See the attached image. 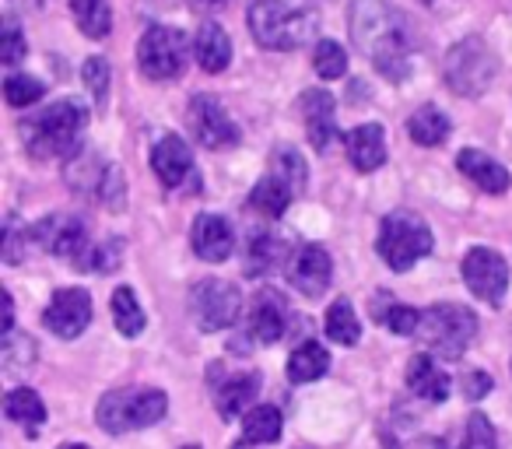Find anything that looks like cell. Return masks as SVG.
<instances>
[{
  "mask_svg": "<svg viewBox=\"0 0 512 449\" xmlns=\"http://www.w3.org/2000/svg\"><path fill=\"white\" fill-rule=\"evenodd\" d=\"M348 29L358 53H365L386 81H404L411 74L414 36L404 11L386 0H351Z\"/></svg>",
  "mask_w": 512,
  "mask_h": 449,
  "instance_id": "6da1fadb",
  "label": "cell"
},
{
  "mask_svg": "<svg viewBox=\"0 0 512 449\" xmlns=\"http://www.w3.org/2000/svg\"><path fill=\"white\" fill-rule=\"evenodd\" d=\"M246 22L264 50H299L320 32V8L316 0H253Z\"/></svg>",
  "mask_w": 512,
  "mask_h": 449,
  "instance_id": "7a4b0ae2",
  "label": "cell"
},
{
  "mask_svg": "<svg viewBox=\"0 0 512 449\" xmlns=\"http://www.w3.org/2000/svg\"><path fill=\"white\" fill-rule=\"evenodd\" d=\"M88 127V109L81 99H60L43 113L22 120V141L36 158H67L81 148V130Z\"/></svg>",
  "mask_w": 512,
  "mask_h": 449,
  "instance_id": "3957f363",
  "label": "cell"
},
{
  "mask_svg": "<svg viewBox=\"0 0 512 449\" xmlns=\"http://www.w3.org/2000/svg\"><path fill=\"white\" fill-rule=\"evenodd\" d=\"M169 411V397L162 390H134V386H123V390H109L106 397L95 407V421H99L102 432L109 435H127L137 428H148L155 421L165 418Z\"/></svg>",
  "mask_w": 512,
  "mask_h": 449,
  "instance_id": "277c9868",
  "label": "cell"
},
{
  "mask_svg": "<svg viewBox=\"0 0 512 449\" xmlns=\"http://www.w3.org/2000/svg\"><path fill=\"white\" fill-rule=\"evenodd\" d=\"M418 337L428 348V355L456 362V358L467 355V348L474 344L477 316L470 313L467 306H460V302H439V306L421 313Z\"/></svg>",
  "mask_w": 512,
  "mask_h": 449,
  "instance_id": "5b68a950",
  "label": "cell"
},
{
  "mask_svg": "<svg viewBox=\"0 0 512 449\" xmlns=\"http://www.w3.org/2000/svg\"><path fill=\"white\" fill-rule=\"evenodd\" d=\"M432 246H435V239H432V229H428V221L411 211L386 214L383 225H379L376 250L390 271H411L418 260H425L428 253H432Z\"/></svg>",
  "mask_w": 512,
  "mask_h": 449,
  "instance_id": "8992f818",
  "label": "cell"
},
{
  "mask_svg": "<svg viewBox=\"0 0 512 449\" xmlns=\"http://www.w3.org/2000/svg\"><path fill=\"white\" fill-rule=\"evenodd\" d=\"M495 71H498V60L484 39H463L446 57V85L456 95H463V99H474V95L488 92V85L495 81Z\"/></svg>",
  "mask_w": 512,
  "mask_h": 449,
  "instance_id": "52a82bcc",
  "label": "cell"
},
{
  "mask_svg": "<svg viewBox=\"0 0 512 449\" xmlns=\"http://www.w3.org/2000/svg\"><path fill=\"white\" fill-rule=\"evenodd\" d=\"M190 57V43L172 25H151L137 43V67L148 81H176Z\"/></svg>",
  "mask_w": 512,
  "mask_h": 449,
  "instance_id": "ba28073f",
  "label": "cell"
},
{
  "mask_svg": "<svg viewBox=\"0 0 512 449\" xmlns=\"http://www.w3.org/2000/svg\"><path fill=\"white\" fill-rule=\"evenodd\" d=\"M242 295L235 285L221 278H204L190 288V313L204 334H218V330L232 327L239 320Z\"/></svg>",
  "mask_w": 512,
  "mask_h": 449,
  "instance_id": "9c48e42d",
  "label": "cell"
},
{
  "mask_svg": "<svg viewBox=\"0 0 512 449\" xmlns=\"http://www.w3.org/2000/svg\"><path fill=\"white\" fill-rule=\"evenodd\" d=\"M29 236L39 250L53 253V257H67V260H74V264H78L88 246H92L88 243V225L78 214H46L43 221L32 225Z\"/></svg>",
  "mask_w": 512,
  "mask_h": 449,
  "instance_id": "30bf717a",
  "label": "cell"
},
{
  "mask_svg": "<svg viewBox=\"0 0 512 449\" xmlns=\"http://www.w3.org/2000/svg\"><path fill=\"white\" fill-rule=\"evenodd\" d=\"M463 281L477 299H484L488 306H502L505 292H509V264L491 246H474L463 257Z\"/></svg>",
  "mask_w": 512,
  "mask_h": 449,
  "instance_id": "8fae6325",
  "label": "cell"
},
{
  "mask_svg": "<svg viewBox=\"0 0 512 449\" xmlns=\"http://www.w3.org/2000/svg\"><path fill=\"white\" fill-rule=\"evenodd\" d=\"M186 123H190L193 137L211 151L239 144V127L214 95H193L190 109H186Z\"/></svg>",
  "mask_w": 512,
  "mask_h": 449,
  "instance_id": "7c38bea8",
  "label": "cell"
},
{
  "mask_svg": "<svg viewBox=\"0 0 512 449\" xmlns=\"http://www.w3.org/2000/svg\"><path fill=\"white\" fill-rule=\"evenodd\" d=\"M43 323H46V330H53L57 337L74 341V337L85 334L88 323H92V295H88L85 288H60L50 299V306H46Z\"/></svg>",
  "mask_w": 512,
  "mask_h": 449,
  "instance_id": "4fadbf2b",
  "label": "cell"
},
{
  "mask_svg": "<svg viewBox=\"0 0 512 449\" xmlns=\"http://www.w3.org/2000/svg\"><path fill=\"white\" fill-rule=\"evenodd\" d=\"M330 278H334V260L323 246L309 243L299 246L288 260V281L299 288L306 299H320L323 292L330 288Z\"/></svg>",
  "mask_w": 512,
  "mask_h": 449,
  "instance_id": "5bb4252c",
  "label": "cell"
},
{
  "mask_svg": "<svg viewBox=\"0 0 512 449\" xmlns=\"http://www.w3.org/2000/svg\"><path fill=\"white\" fill-rule=\"evenodd\" d=\"M151 169H155L158 183H162L165 190H179L183 183L200 186V176L193 172L190 144H186L179 134H165L162 141L151 148Z\"/></svg>",
  "mask_w": 512,
  "mask_h": 449,
  "instance_id": "9a60e30c",
  "label": "cell"
},
{
  "mask_svg": "<svg viewBox=\"0 0 512 449\" xmlns=\"http://www.w3.org/2000/svg\"><path fill=\"white\" fill-rule=\"evenodd\" d=\"M288 320H292V309L281 299L274 288L253 295V306H249V337H256L260 344H278L288 334Z\"/></svg>",
  "mask_w": 512,
  "mask_h": 449,
  "instance_id": "2e32d148",
  "label": "cell"
},
{
  "mask_svg": "<svg viewBox=\"0 0 512 449\" xmlns=\"http://www.w3.org/2000/svg\"><path fill=\"white\" fill-rule=\"evenodd\" d=\"M302 120L316 151H327L337 141V102L327 88H309L302 95Z\"/></svg>",
  "mask_w": 512,
  "mask_h": 449,
  "instance_id": "e0dca14e",
  "label": "cell"
},
{
  "mask_svg": "<svg viewBox=\"0 0 512 449\" xmlns=\"http://www.w3.org/2000/svg\"><path fill=\"white\" fill-rule=\"evenodd\" d=\"M190 243L193 253L207 264H221V260L232 257L235 250V232L221 214H200L193 221V232H190Z\"/></svg>",
  "mask_w": 512,
  "mask_h": 449,
  "instance_id": "ac0fdd59",
  "label": "cell"
},
{
  "mask_svg": "<svg viewBox=\"0 0 512 449\" xmlns=\"http://www.w3.org/2000/svg\"><path fill=\"white\" fill-rule=\"evenodd\" d=\"M456 169H460L470 183L481 186L484 193H491V197H498V193H505L512 186L509 169H505L502 162H495L491 155H484V151H477V148H463L460 155H456Z\"/></svg>",
  "mask_w": 512,
  "mask_h": 449,
  "instance_id": "d6986e66",
  "label": "cell"
},
{
  "mask_svg": "<svg viewBox=\"0 0 512 449\" xmlns=\"http://www.w3.org/2000/svg\"><path fill=\"white\" fill-rule=\"evenodd\" d=\"M344 148H348V158L358 172H376L379 165L386 162V134L379 123H362V127L348 130L344 137Z\"/></svg>",
  "mask_w": 512,
  "mask_h": 449,
  "instance_id": "ffe728a7",
  "label": "cell"
},
{
  "mask_svg": "<svg viewBox=\"0 0 512 449\" xmlns=\"http://www.w3.org/2000/svg\"><path fill=\"white\" fill-rule=\"evenodd\" d=\"M256 393H260V376H256V372H239V376L225 379V383L218 386V393H214L221 421H232V418H239V414L246 418V414L253 411Z\"/></svg>",
  "mask_w": 512,
  "mask_h": 449,
  "instance_id": "44dd1931",
  "label": "cell"
},
{
  "mask_svg": "<svg viewBox=\"0 0 512 449\" xmlns=\"http://www.w3.org/2000/svg\"><path fill=\"white\" fill-rule=\"evenodd\" d=\"M407 386L411 393H418L421 400H432V404H442L449 397V376L442 372V365L435 362V355H414L407 362Z\"/></svg>",
  "mask_w": 512,
  "mask_h": 449,
  "instance_id": "7402d4cb",
  "label": "cell"
},
{
  "mask_svg": "<svg viewBox=\"0 0 512 449\" xmlns=\"http://www.w3.org/2000/svg\"><path fill=\"white\" fill-rule=\"evenodd\" d=\"M193 57H197V64L207 74H221L232 64V39H228V32L218 22H204L197 29V39H193Z\"/></svg>",
  "mask_w": 512,
  "mask_h": 449,
  "instance_id": "603a6c76",
  "label": "cell"
},
{
  "mask_svg": "<svg viewBox=\"0 0 512 449\" xmlns=\"http://www.w3.org/2000/svg\"><path fill=\"white\" fill-rule=\"evenodd\" d=\"M288 243L278 239L274 232H253L246 243V274L249 278H260V274L278 271L281 264H288Z\"/></svg>",
  "mask_w": 512,
  "mask_h": 449,
  "instance_id": "cb8c5ba5",
  "label": "cell"
},
{
  "mask_svg": "<svg viewBox=\"0 0 512 449\" xmlns=\"http://www.w3.org/2000/svg\"><path fill=\"white\" fill-rule=\"evenodd\" d=\"M292 200H295V190L285 179L274 176V172H267V176L249 190V207H253L256 214H264V218H281Z\"/></svg>",
  "mask_w": 512,
  "mask_h": 449,
  "instance_id": "d4e9b609",
  "label": "cell"
},
{
  "mask_svg": "<svg viewBox=\"0 0 512 449\" xmlns=\"http://www.w3.org/2000/svg\"><path fill=\"white\" fill-rule=\"evenodd\" d=\"M327 369H330V355H327V348L316 341H302L299 348L292 351V358H288V379H292L295 386L316 383L320 376H327Z\"/></svg>",
  "mask_w": 512,
  "mask_h": 449,
  "instance_id": "484cf974",
  "label": "cell"
},
{
  "mask_svg": "<svg viewBox=\"0 0 512 449\" xmlns=\"http://www.w3.org/2000/svg\"><path fill=\"white\" fill-rule=\"evenodd\" d=\"M407 130H411V141L414 144H421V148H435V144H442L449 137V116L442 113L439 106H421V109H414V116L407 120Z\"/></svg>",
  "mask_w": 512,
  "mask_h": 449,
  "instance_id": "4316f807",
  "label": "cell"
},
{
  "mask_svg": "<svg viewBox=\"0 0 512 449\" xmlns=\"http://www.w3.org/2000/svg\"><path fill=\"white\" fill-rule=\"evenodd\" d=\"M281 428H285V418L274 404H260L242 418V432H246V442H260V446H271V442L281 439Z\"/></svg>",
  "mask_w": 512,
  "mask_h": 449,
  "instance_id": "83f0119b",
  "label": "cell"
},
{
  "mask_svg": "<svg viewBox=\"0 0 512 449\" xmlns=\"http://www.w3.org/2000/svg\"><path fill=\"white\" fill-rule=\"evenodd\" d=\"M74 22L88 39H106L113 29V8L109 0H71Z\"/></svg>",
  "mask_w": 512,
  "mask_h": 449,
  "instance_id": "f1b7e54d",
  "label": "cell"
},
{
  "mask_svg": "<svg viewBox=\"0 0 512 449\" xmlns=\"http://www.w3.org/2000/svg\"><path fill=\"white\" fill-rule=\"evenodd\" d=\"M109 309H113V323L123 337H137L144 330V323H148V316H144L134 288H127V285L116 288L113 299H109Z\"/></svg>",
  "mask_w": 512,
  "mask_h": 449,
  "instance_id": "f546056e",
  "label": "cell"
},
{
  "mask_svg": "<svg viewBox=\"0 0 512 449\" xmlns=\"http://www.w3.org/2000/svg\"><path fill=\"white\" fill-rule=\"evenodd\" d=\"M376 320L397 337H414V334H418V327H421L418 309L404 306V302L386 299V295H379V302H376Z\"/></svg>",
  "mask_w": 512,
  "mask_h": 449,
  "instance_id": "4dcf8cb0",
  "label": "cell"
},
{
  "mask_svg": "<svg viewBox=\"0 0 512 449\" xmlns=\"http://www.w3.org/2000/svg\"><path fill=\"white\" fill-rule=\"evenodd\" d=\"M4 414H8L11 421H18V425H43L46 404L36 390L18 386V390H11L8 397H4Z\"/></svg>",
  "mask_w": 512,
  "mask_h": 449,
  "instance_id": "1f68e13d",
  "label": "cell"
},
{
  "mask_svg": "<svg viewBox=\"0 0 512 449\" xmlns=\"http://www.w3.org/2000/svg\"><path fill=\"white\" fill-rule=\"evenodd\" d=\"M327 337L334 344H344V348L358 344V337H362V323H358L355 306H351L348 299H337L334 306L327 309Z\"/></svg>",
  "mask_w": 512,
  "mask_h": 449,
  "instance_id": "d6a6232c",
  "label": "cell"
},
{
  "mask_svg": "<svg viewBox=\"0 0 512 449\" xmlns=\"http://www.w3.org/2000/svg\"><path fill=\"white\" fill-rule=\"evenodd\" d=\"M271 172L278 179H285L288 186L295 190V197H299L302 190H306L309 183V172H306V162H302V155L295 148H274L271 155Z\"/></svg>",
  "mask_w": 512,
  "mask_h": 449,
  "instance_id": "836d02e7",
  "label": "cell"
},
{
  "mask_svg": "<svg viewBox=\"0 0 512 449\" xmlns=\"http://www.w3.org/2000/svg\"><path fill=\"white\" fill-rule=\"evenodd\" d=\"M313 67L323 81H337L348 74V53H344V46L334 43V39H320L313 50Z\"/></svg>",
  "mask_w": 512,
  "mask_h": 449,
  "instance_id": "e575fe53",
  "label": "cell"
},
{
  "mask_svg": "<svg viewBox=\"0 0 512 449\" xmlns=\"http://www.w3.org/2000/svg\"><path fill=\"white\" fill-rule=\"evenodd\" d=\"M120 253H123V243L120 239H106V243H92L85 250V257L78 260V271H95V274H109L120 267Z\"/></svg>",
  "mask_w": 512,
  "mask_h": 449,
  "instance_id": "d590c367",
  "label": "cell"
},
{
  "mask_svg": "<svg viewBox=\"0 0 512 449\" xmlns=\"http://www.w3.org/2000/svg\"><path fill=\"white\" fill-rule=\"evenodd\" d=\"M43 95H46V85L39 78H29V74H11V78L4 81V99H8V106H15V109L36 106Z\"/></svg>",
  "mask_w": 512,
  "mask_h": 449,
  "instance_id": "8d00e7d4",
  "label": "cell"
},
{
  "mask_svg": "<svg viewBox=\"0 0 512 449\" xmlns=\"http://www.w3.org/2000/svg\"><path fill=\"white\" fill-rule=\"evenodd\" d=\"M0 25H4V29H0V60H4L8 67H15L18 60L29 53V43H25L15 15H4V22H0Z\"/></svg>",
  "mask_w": 512,
  "mask_h": 449,
  "instance_id": "74e56055",
  "label": "cell"
},
{
  "mask_svg": "<svg viewBox=\"0 0 512 449\" xmlns=\"http://www.w3.org/2000/svg\"><path fill=\"white\" fill-rule=\"evenodd\" d=\"M36 362V341L32 337H22V334H11L4 337V372H22L25 365Z\"/></svg>",
  "mask_w": 512,
  "mask_h": 449,
  "instance_id": "f35d334b",
  "label": "cell"
},
{
  "mask_svg": "<svg viewBox=\"0 0 512 449\" xmlns=\"http://www.w3.org/2000/svg\"><path fill=\"white\" fill-rule=\"evenodd\" d=\"M81 81H85V88L95 95V102H99V106H106V95H109V64H106V57H88L85 67H81Z\"/></svg>",
  "mask_w": 512,
  "mask_h": 449,
  "instance_id": "ab89813d",
  "label": "cell"
},
{
  "mask_svg": "<svg viewBox=\"0 0 512 449\" xmlns=\"http://www.w3.org/2000/svg\"><path fill=\"white\" fill-rule=\"evenodd\" d=\"M463 449H498L495 428L481 411H474L467 418V435H463Z\"/></svg>",
  "mask_w": 512,
  "mask_h": 449,
  "instance_id": "60d3db41",
  "label": "cell"
},
{
  "mask_svg": "<svg viewBox=\"0 0 512 449\" xmlns=\"http://www.w3.org/2000/svg\"><path fill=\"white\" fill-rule=\"evenodd\" d=\"M29 229H18V221L8 218V225H4V260L8 264H22V246L29 250Z\"/></svg>",
  "mask_w": 512,
  "mask_h": 449,
  "instance_id": "b9f144b4",
  "label": "cell"
},
{
  "mask_svg": "<svg viewBox=\"0 0 512 449\" xmlns=\"http://www.w3.org/2000/svg\"><path fill=\"white\" fill-rule=\"evenodd\" d=\"M460 383H463V397H467V400H481V397H488V393H491V376H488V372L470 369Z\"/></svg>",
  "mask_w": 512,
  "mask_h": 449,
  "instance_id": "7bdbcfd3",
  "label": "cell"
},
{
  "mask_svg": "<svg viewBox=\"0 0 512 449\" xmlns=\"http://www.w3.org/2000/svg\"><path fill=\"white\" fill-rule=\"evenodd\" d=\"M228 0H193V8H204V11H214V8H225Z\"/></svg>",
  "mask_w": 512,
  "mask_h": 449,
  "instance_id": "ee69618b",
  "label": "cell"
},
{
  "mask_svg": "<svg viewBox=\"0 0 512 449\" xmlns=\"http://www.w3.org/2000/svg\"><path fill=\"white\" fill-rule=\"evenodd\" d=\"M60 449H88V446H78V442H67V446H60Z\"/></svg>",
  "mask_w": 512,
  "mask_h": 449,
  "instance_id": "f6af8a7d",
  "label": "cell"
},
{
  "mask_svg": "<svg viewBox=\"0 0 512 449\" xmlns=\"http://www.w3.org/2000/svg\"><path fill=\"white\" fill-rule=\"evenodd\" d=\"M386 449H400V446H397V442H393V439H386Z\"/></svg>",
  "mask_w": 512,
  "mask_h": 449,
  "instance_id": "bcb514c9",
  "label": "cell"
},
{
  "mask_svg": "<svg viewBox=\"0 0 512 449\" xmlns=\"http://www.w3.org/2000/svg\"><path fill=\"white\" fill-rule=\"evenodd\" d=\"M235 449H249V442H239V446H235Z\"/></svg>",
  "mask_w": 512,
  "mask_h": 449,
  "instance_id": "7dc6e473",
  "label": "cell"
},
{
  "mask_svg": "<svg viewBox=\"0 0 512 449\" xmlns=\"http://www.w3.org/2000/svg\"><path fill=\"white\" fill-rule=\"evenodd\" d=\"M183 449H200V446H183Z\"/></svg>",
  "mask_w": 512,
  "mask_h": 449,
  "instance_id": "c3c4849f",
  "label": "cell"
}]
</instances>
